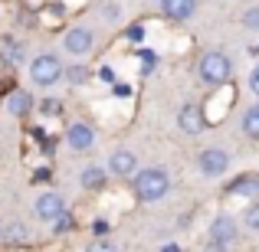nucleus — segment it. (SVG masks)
<instances>
[{"label":"nucleus","mask_w":259,"mask_h":252,"mask_svg":"<svg viewBox=\"0 0 259 252\" xmlns=\"http://www.w3.org/2000/svg\"><path fill=\"white\" fill-rule=\"evenodd\" d=\"M132 183H135V196L141 203H158L171 190V174H167V167H141L132 177Z\"/></svg>","instance_id":"f257e3e1"},{"label":"nucleus","mask_w":259,"mask_h":252,"mask_svg":"<svg viewBox=\"0 0 259 252\" xmlns=\"http://www.w3.org/2000/svg\"><path fill=\"white\" fill-rule=\"evenodd\" d=\"M26 69H30V82L39 85V88H53L66 79V66L59 63L56 53H39V56H33Z\"/></svg>","instance_id":"f03ea898"},{"label":"nucleus","mask_w":259,"mask_h":252,"mask_svg":"<svg viewBox=\"0 0 259 252\" xmlns=\"http://www.w3.org/2000/svg\"><path fill=\"white\" fill-rule=\"evenodd\" d=\"M197 76H200L203 85H213V88L217 85H227L230 76H233V63H230L227 53L210 49V53H203L200 63H197Z\"/></svg>","instance_id":"7ed1b4c3"},{"label":"nucleus","mask_w":259,"mask_h":252,"mask_svg":"<svg viewBox=\"0 0 259 252\" xmlns=\"http://www.w3.org/2000/svg\"><path fill=\"white\" fill-rule=\"evenodd\" d=\"M197 170H200L207 180H217L230 170V154L220 151V147H207V151L197 154Z\"/></svg>","instance_id":"20e7f679"},{"label":"nucleus","mask_w":259,"mask_h":252,"mask_svg":"<svg viewBox=\"0 0 259 252\" xmlns=\"http://www.w3.org/2000/svg\"><path fill=\"white\" fill-rule=\"evenodd\" d=\"M63 49L69 53V56H89V53L95 49V33L89 30V26H72V30H66L63 36Z\"/></svg>","instance_id":"39448f33"},{"label":"nucleus","mask_w":259,"mask_h":252,"mask_svg":"<svg viewBox=\"0 0 259 252\" xmlns=\"http://www.w3.org/2000/svg\"><path fill=\"white\" fill-rule=\"evenodd\" d=\"M236 220L230 213H220V216H213V223H210V246H220V249H227V246H233L236 242Z\"/></svg>","instance_id":"423d86ee"},{"label":"nucleus","mask_w":259,"mask_h":252,"mask_svg":"<svg viewBox=\"0 0 259 252\" xmlns=\"http://www.w3.org/2000/svg\"><path fill=\"white\" fill-rule=\"evenodd\" d=\"M66 144H69V151H76V154L92 151L95 147V128L89 125V121H72V125L66 128Z\"/></svg>","instance_id":"0eeeda50"},{"label":"nucleus","mask_w":259,"mask_h":252,"mask_svg":"<svg viewBox=\"0 0 259 252\" xmlns=\"http://www.w3.org/2000/svg\"><path fill=\"white\" fill-rule=\"evenodd\" d=\"M33 213H36L39 220L53 223L59 213H66V200L56 193V190H46V193H39V196H36V203H33Z\"/></svg>","instance_id":"6e6552de"},{"label":"nucleus","mask_w":259,"mask_h":252,"mask_svg":"<svg viewBox=\"0 0 259 252\" xmlns=\"http://www.w3.org/2000/svg\"><path fill=\"white\" fill-rule=\"evenodd\" d=\"M135 170H138V158H135V151H128V147H115V151L108 154V174H112V177H135Z\"/></svg>","instance_id":"1a4fd4ad"},{"label":"nucleus","mask_w":259,"mask_h":252,"mask_svg":"<svg viewBox=\"0 0 259 252\" xmlns=\"http://www.w3.org/2000/svg\"><path fill=\"white\" fill-rule=\"evenodd\" d=\"M177 128H181L184 134H200L203 128H207V118H203V112L197 105H184L181 112H177Z\"/></svg>","instance_id":"9d476101"},{"label":"nucleus","mask_w":259,"mask_h":252,"mask_svg":"<svg viewBox=\"0 0 259 252\" xmlns=\"http://www.w3.org/2000/svg\"><path fill=\"white\" fill-rule=\"evenodd\" d=\"M4 112L13 115V118H23V115H30V112H33V95H30V92H20V88H17V92H10V95L4 98Z\"/></svg>","instance_id":"9b49d317"},{"label":"nucleus","mask_w":259,"mask_h":252,"mask_svg":"<svg viewBox=\"0 0 259 252\" xmlns=\"http://www.w3.org/2000/svg\"><path fill=\"white\" fill-rule=\"evenodd\" d=\"M197 10V0H161V13H164L167 20H190Z\"/></svg>","instance_id":"f8f14e48"},{"label":"nucleus","mask_w":259,"mask_h":252,"mask_svg":"<svg viewBox=\"0 0 259 252\" xmlns=\"http://www.w3.org/2000/svg\"><path fill=\"white\" fill-rule=\"evenodd\" d=\"M0 242L4 246H20V242H30V226L20 220H10L4 223V229H0Z\"/></svg>","instance_id":"ddd939ff"},{"label":"nucleus","mask_w":259,"mask_h":252,"mask_svg":"<svg viewBox=\"0 0 259 252\" xmlns=\"http://www.w3.org/2000/svg\"><path fill=\"white\" fill-rule=\"evenodd\" d=\"M230 196H259V174H243L227 187Z\"/></svg>","instance_id":"4468645a"},{"label":"nucleus","mask_w":259,"mask_h":252,"mask_svg":"<svg viewBox=\"0 0 259 252\" xmlns=\"http://www.w3.org/2000/svg\"><path fill=\"white\" fill-rule=\"evenodd\" d=\"M240 128H243V134H246L249 141H259V105H249L246 112H243Z\"/></svg>","instance_id":"2eb2a0df"},{"label":"nucleus","mask_w":259,"mask_h":252,"mask_svg":"<svg viewBox=\"0 0 259 252\" xmlns=\"http://www.w3.org/2000/svg\"><path fill=\"white\" fill-rule=\"evenodd\" d=\"M105 177H108L105 167H95V164H92V167H85L82 174H79V183H82L85 190H99L102 183H105Z\"/></svg>","instance_id":"dca6fc26"},{"label":"nucleus","mask_w":259,"mask_h":252,"mask_svg":"<svg viewBox=\"0 0 259 252\" xmlns=\"http://www.w3.org/2000/svg\"><path fill=\"white\" fill-rule=\"evenodd\" d=\"M0 56H4V63H7V66H20V63H23V46H20L13 36H4Z\"/></svg>","instance_id":"f3484780"},{"label":"nucleus","mask_w":259,"mask_h":252,"mask_svg":"<svg viewBox=\"0 0 259 252\" xmlns=\"http://www.w3.org/2000/svg\"><path fill=\"white\" fill-rule=\"evenodd\" d=\"M50 229H53L56 236H63V233H69V229H76V220H72V213L66 210V213H59L56 220L50 223Z\"/></svg>","instance_id":"a211bd4d"},{"label":"nucleus","mask_w":259,"mask_h":252,"mask_svg":"<svg viewBox=\"0 0 259 252\" xmlns=\"http://www.w3.org/2000/svg\"><path fill=\"white\" fill-rule=\"evenodd\" d=\"M99 13H102L105 23H118V20H121V7L115 4V0H105V4L99 7Z\"/></svg>","instance_id":"6ab92c4d"},{"label":"nucleus","mask_w":259,"mask_h":252,"mask_svg":"<svg viewBox=\"0 0 259 252\" xmlns=\"http://www.w3.org/2000/svg\"><path fill=\"white\" fill-rule=\"evenodd\" d=\"M243 223H246L249 233H259V200L246 207V213H243Z\"/></svg>","instance_id":"aec40b11"},{"label":"nucleus","mask_w":259,"mask_h":252,"mask_svg":"<svg viewBox=\"0 0 259 252\" xmlns=\"http://www.w3.org/2000/svg\"><path fill=\"white\" fill-rule=\"evenodd\" d=\"M66 79H69L72 85H85L89 82V66H69V69H66Z\"/></svg>","instance_id":"412c9836"},{"label":"nucleus","mask_w":259,"mask_h":252,"mask_svg":"<svg viewBox=\"0 0 259 252\" xmlns=\"http://www.w3.org/2000/svg\"><path fill=\"white\" fill-rule=\"evenodd\" d=\"M243 26H246V30H259V7H249V10L243 13Z\"/></svg>","instance_id":"4be33fe9"},{"label":"nucleus","mask_w":259,"mask_h":252,"mask_svg":"<svg viewBox=\"0 0 259 252\" xmlns=\"http://www.w3.org/2000/svg\"><path fill=\"white\" fill-rule=\"evenodd\" d=\"M85 252H118V249H115V242H108V239H95Z\"/></svg>","instance_id":"5701e85b"},{"label":"nucleus","mask_w":259,"mask_h":252,"mask_svg":"<svg viewBox=\"0 0 259 252\" xmlns=\"http://www.w3.org/2000/svg\"><path fill=\"white\" fill-rule=\"evenodd\" d=\"M43 112H46V115H59V112H63V105H59L56 98H46V102H43Z\"/></svg>","instance_id":"b1692460"},{"label":"nucleus","mask_w":259,"mask_h":252,"mask_svg":"<svg viewBox=\"0 0 259 252\" xmlns=\"http://www.w3.org/2000/svg\"><path fill=\"white\" fill-rule=\"evenodd\" d=\"M128 39H132V43H141V39H145V26H128Z\"/></svg>","instance_id":"393cba45"},{"label":"nucleus","mask_w":259,"mask_h":252,"mask_svg":"<svg viewBox=\"0 0 259 252\" xmlns=\"http://www.w3.org/2000/svg\"><path fill=\"white\" fill-rule=\"evenodd\" d=\"M141 63H145V66H141V72H151L154 63H158V56H154V53H145V56H141Z\"/></svg>","instance_id":"a878e982"},{"label":"nucleus","mask_w":259,"mask_h":252,"mask_svg":"<svg viewBox=\"0 0 259 252\" xmlns=\"http://www.w3.org/2000/svg\"><path fill=\"white\" fill-rule=\"evenodd\" d=\"M249 88H253V95H259V63L253 66V72H249Z\"/></svg>","instance_id":"bb28decb"},{"label":"nucleus","mask_w":259,"mask_h":252,"mask_svg":"<svg viewBox=\"0 0 259 252\" xmlns=\"http://www.w3.org/2000/svg\"><path fill=\"white\" fill-rule=\"evenodd\" d=\"M92 229H95L99 236H105L108 229H112V223H108V220H95V226H92Z\"/></svg>","instance_id":"cd10ccee"},{"label":"nucleus","mask_w":259,"mask_h":252,"mask_svg":"<svg viewBox=\"0 0 259 252\" xmlns=\"http://www.w3.org/2000/svg\"><path fill=\"white\" fill-rule=\"evenodd\" d=\"M99 76H102V79H105V82H115V72H112V69H108V66H105V69H102V72H99Z\"/></svg>","instance_id":"c85d7f7f"},{"label":"nucleus","mask_w":259,"mask_h":252,"mask_svg":"<svg viewBox=\"0 0 259 252\" xmlns=\"http://www.w3.org/2000/svg\"><path fill=\"white\" fill-rule=\"evenodd\" d=\"M161 252H181V246H177V242H167V246H161Z\"/></svg>","instance_id":"c756f323"},{"label":"nucleus","mask_w":259,"mask_h":252,"mask_svg":"<svg viewBox=\"0 0 259 252\" xmlns=\"http://www.w3.org/2000/svg\"><path fill=\"white\" fill-rule=\"evenodd\" d=\"M207 252H227V249H220V246H207Z\"/></svg>","instance_id":"7c9ffc66"}]
</instances>
